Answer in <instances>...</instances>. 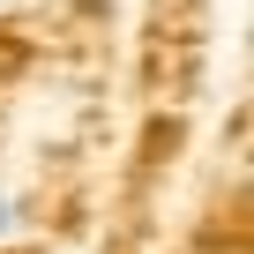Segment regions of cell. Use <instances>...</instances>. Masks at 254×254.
Masks as SVG:
<instances>
[{
  "label": "cell",
  "instance_id": "cell-1",
  "mask_svg": "<svg viewBox=\"0 0 254 254\" xmlns=\"http://www.w3.org/2000/svg\"><path fill=\"white\" fill-rule=\"evenodd\" d=\"M0 232H8V202H0Z\"/></svg>",
  "mask_w": 254,
  "mask_h": 254
}]
</instances>
